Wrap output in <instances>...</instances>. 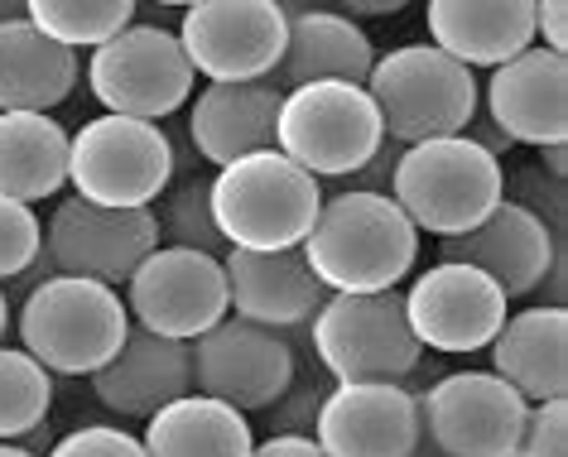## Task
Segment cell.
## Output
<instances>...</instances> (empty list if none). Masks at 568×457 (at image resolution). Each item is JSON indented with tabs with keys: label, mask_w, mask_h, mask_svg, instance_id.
Instances as JSON below:
<instances>
[{
	"label": "cell",
	"mask_w": 568,
	"mask_h": 457,
	"mask_svg": "<svg viewBox=\"0 0 568 457\" xmlns=\"http://www.w3.org/2000/svg\"><path fill=\"white\" fill-rule=\"evenodd\" d=\"M300 251L328 294H376L395 290L415 270L419 232L390 193L343 189L318 203Z\"/></svg>",
	"instance_id": "cell-1"
},
{
	"label": "cell",
	"mask_w": 568,
	"mask_h": 457,
	"mask_svg": "<svg viewBox=\"0 0 568 457\" xmlns=\"http://www.w3.org/2000/svg\"><path fill=\"white\" fill-rule=\"evenodd\" d=\"M212 222L232 251H294L318 217V179L270 145L222 164L207 183Z\"/></svg>",
	"instance_id": "cell-2"
},
{
	"label": "cell",
	"mask_w": 568,
	"mask_h": 457,
	"mask_svg": "<svg viewBox=\"0 0 568 457\" xmlns=\"http://www.w3.org/2000/svg\"><path fill=\"white\" fill-rule=\"evenodd\" d=\"M506 169L491 150L477 140L458 135H434L415 140L400 150V164L390 174V197L395 207L415 222V232L463 236L501 203Z\"/></svg>",
	"instance_id": "cell-3"
},
{
	"label": "cell",
	"mask_w": 568,
	"mask_h": 457,
	"mask_svg": "<svg viewBox=\"0 0 568 457\" xmlns=\"http://www.w3.org/2000/svg\"><path fill=\"white\" fill-rule=\"evenodd\" d=\"M16 327H20V347L49 376H92L125 342L131 313H125L121 294L111 284L49 275L30 284Z\"/></svg>",
	"instance_id": "cell-4"
},
{
	"label": "cell",
	"mask_w": 568,
	"mask_h": 457,
	"mask_svg": "<svg viewBox=\"0 0 568 457\" xmlns=\"http://www.w3.org/2000/svg\"><path fill=\"white\" fill-rule=\"evenodd\" d=\"M366 97L376 102L381 131L400 145L434 135H458L477 116V73L434 44H400L381 53L366 73Z\"/></svg>",
	"instance_id": "cell-5"
},
{
	"label": "cell",
	"mask_w": 568,
	"mask_h": 457,
	"mask_svg": "<svg viewBox=\"0 0 568 457\" xmlns=\"http://www.w3.org/2000/svg\"><path fill=\"white\" fill-rule=\"evenodd\" d=\"M381 140L386 131L362 82H300L280 97L275 150L314 179L357 174Z\"/></svg>",
	"instance_id": "cell-6"
},
{
	"label": "cell",
	"mask_w": 568,
	"mask_h": 457,
	"mask_svg": "<svg viewBox=\"0 0 568 457\" xmlns=\"http://www.w3.org/2000/svg\"><path fill=\"white\" fill-rule=\"evenodd\" d=\"M174 179V145L160 121L92 116L68 135V183L102 207H154Z\"/></svg>",
	"instance_id": "cell-7"
},
{
	"label": "cell",
	"mask_w": 568,
	"mask_h": 457,
	"mask_svg": "<svg viewBox=\"0 0 568 457\" xmlns=\"http://www.w3.org/2000/svg\"><path fill=\"white\" fill-rule=\"evenodd\" d=\"M314 356L333 380H405L419 366V342L405 323V298L376 294H323L308 318Z\"/></svg>",
	"instance_id": "cell-8"
},
{
	"label": "cell",
	"mask_w": 568,
	"mask_h": 457,
	"mask_svg": "<svg viewBox=\"0 0 568 457\" xmlns=\"http://www.w3.org/2000/svg\"><path fill=\"white\" fill-rule=\"evenodd\" d=\"M193 63L183 59L179 34L160 24H125L106 44L92 49L88 59V92L97 106L111 116H135V121H164L193 97Z\"/></svg>",
	"instance_id": "cell-9"
},
{
	"label": "cell",
	"mask_w": 568,
	"mask_h": 457,
	"mask_svg": "<svg viewBox=\"0 0 568 457\" xmlns=\"http://www.w3.org/2000/svg\"><path fill=\"white\" fill-rule=\"evenodd\" d=\"M419 399V438L438 457H516L525 399L496 370H453Z\"/></svg>",
	"instance_id": "cell-10"
},
{
	"label": "cell",
	"mask_w": 568,
	"mask_h": 457,
	"mask_svg": "<svg viewBox=\"0 0 568 457\" xmlns=\"http://www.w3.org/2000/svg\"><path fill=\"white\" fill-rule=\"evenodd\" d=\"M154 246H160L154 207H102L78 193L63 197L44 226V255L53 275L97 280L111 290H121Z\"/></svg>",
	"instance_id": "cell-11"
},
{
	"label": "cell",
	"mask_w": 568,
	"mask_h": 457,
	"mask_svg": "<svg viewBox=\"0 0 568 457\" xmlns=\"http://www.w3.org/2000/svg\"><path fill=\"white\" fill-rule=\"evenodd\" d=\"M290 16L275 0H193L179 20V49L207 82L270 78L284 53Z\"/></svg>",
	"instance_id": "cell-12"
},
{
	"label": "cell",
	"mask_w": 568,
	"mask_h": 457,
	"mask_svg": "<svg viewBox=\"0 0 568 457\" xmlns=\"http://www.w3.org/2000/svg\"><path fill=\"white\" fill-rule=\"evenodd\" d=\"M125 313L131 323L160 337L193 342L212 323L226 318V275L222 255L189 246H154L135 275L125 280Z\"/></svg>",
	"instance_id": "cell-13"
},
{
	"label": "cell",
	"mask_w": 568,
	"mask_h": 457,
	"mask_svg": "<svg viewBox=\"0 0 568 457\" xmlns=\"http://www.w3.org/2000/svg\"><path fill=\"white\" fill-rule=\"evenodd\" d=\"M189 347H193V390L207 399H222V405H232L241 414L270 409L294 385L290 342L275 327L246 323L236 313L212 323Z\"/></svg>",
	"instance_id": "cell-14"
},
{
	"label": "cell",
	"mask_w": 568,
	"mask_h": 457,
	"mask_svg": "<svg viewBox=\"0 0 568 457\" xmlns=\"http://www.w3.org/2000/svg\"><path fill=\"white\" fill-rule=\"evenodd\" d=\"M308 438L328 457H415L419 399L400 380H337L318 399Z\"/></svg>",
	"instance_id": "cell-15"
},
{
	"label": "cell",
	"mask_w": 568,
	"mask_h": 457,
	"mask_svg": "<svg viewBox=\"0 0 568 457\" xmlns=\"http://www.w3.org/2000/svg\"><path fill=\"white\" fill-rule=\"evenodd\" d=\"M400 298H405V323L419 347L448 356L481 352L496 337V327L506 323L510 308V298L481 270L458 261H438L434 270H424Z\"/></svg>",
	"instance_id": "cell-16"
},
{
	"label": "cell",
	"mask_w": 568,
	"mask_h": 457,
	"mask_svg": "<svg viewBox=\"0 0 568 457\" xmlns=\"http://www.w3.org/2000/svg\"><path fill=\"white\" fill-rule=\"evenodd\" d=\"M487 116L510 145H559L568 140V59L530 44L496 63L487 78Z\"/></svg>",
	"instance_id": "cell-17"
},
{
	"label": "cell",
	"mask_w": 568,
	"mask_h": 457,
	"mask_svg": "<svg viewBox=\"0 0 568 457\" xmlns=\"http://www.w3.org/2000/svg\"><path fill=\"white\" fill-rule=\"evenodd\" d=\"M559 246H564V236H554L535 212H525L520 203H506L501 197L473 232L438 241V261L473 265L506 298H525L545 284V270Z\"/></svg>",
	"instance_id": "cell-18"
},
{
	"label": "cell",
	"mask_w": 568,
	"mask_h": 457,
	"mask_svg": "<svg viewBox=\"0 0 568 457\" xmlns=\"http://www.w3.org/2000/svg\"><path fill=\"white\" fill-rule=\"evenodd\" d=\"M92 395L121 419H150L179 395H193V347L131 323L116 356L92 370Z\"/></svg>",
	"instance_id": "cell-19"
},
{
	"label": "cell",
	"mask_w": 568,
	"mask_h": 457,
	"mask_svg": "<svg viewBox=\"0 0 568 457\" xmlns=\"http://www.w3.org/2000/svg\"><path fill=\"white\" fill-rule=\"evenodd\" d=\"M222 275H226V313L261 327H300L314 318L323 304V284L314 280L304 251H222Z\"/></svg>",
	"instance_id": "cell-20"
},
{
	"label": "cell",
	"mask_w": 568,
	"mask_h": 457,
	"mask_svg": "<svg viewBox=\"0 0 568 457\" xmlns=\"http://www.w3.org/2000/svg\"><path fill=\"white\" fill-rule=\"evenodd\" d=\"M280 88L270 78L255 82H207L197 97H189V135L193 150L212 169L241 160V154L275 145V116H280Z\"/></svg>",
	"instance_id": "cell-21"
},
{
	"label": "cell",
	"mask_w": 568,
	"mask_h": 457,
	"mask_svg": "<svg viewBox=\"0 0 568 457\" xmlns=\"http://www.w3.org/2000/svg\"><path fill=\"white\" fill-rule=\"evenodd\" d=\"M424 30L434 49L477 73L535 44V0H429Z\"/></svg>",
	"instance_id": "cell-22"
},
{
	"label": "cell",
	"mask_w": 568,
	"mask_h": 457,
	"mask_svg": "<svg viewBox=\"0 0 568 457\" xmlns=\"http://www.w3.org/2000/svg\"><path fill=\"white\" fill-rule=\"evenodd\" d=\"M491 370L516 390L525 405L568 395V313L554 304L506 313L487 342Z\"/></svg>",
	"instance_id": "cell-23"
},
{
	"label": "cell",
	"mask_w": 568,
	"mask_h": 457,
	"mask_svg": "<svg viewBox=\"0 0 568 457\" xmlns=\"http://www.w3.org/2000/svg\"><path fill=\"white\" fill-rule=\"evenodd\" d=\"M376 63L372 39L362 34L357 20H347L343 10H300L290 16V34H284V53L275 63L270 82L300 88V82H366Z\"/></svg>",
	"instance_id": "cell-24"
},
{
	"label": "cell",
	"mask_w": 568,
	"mask_h": 457,
	"mask_svg": "<svg viewBox=\"0 0 568 457\" xmlns=\"http://www.w3.org/2000/svg\"><path fill=\"white\" fill-rule=\"evenodd\" d=\"M82 78L78 49L49 39L30 20L0 24V111H53Z\"/></svg>",
	"instance_id": "cell-25"
},
{
	"label": "cell",
	"mask_w": 568,
	"mask_h": 457,
	"mask_svg": "<svg viewBox=\"0 0 568 457\" xmlns=\"http://www.w3.org/2000/svg\"><path fill=\"white\" fill-rule=\"evenodd\" d=\"M68 189V131L49 111H0V197L44 203Z\"/></svg>",
	"instance_id": "cell-26"
},
{
	"label": "cell",
	"mask_w": 568,
	"mask_h": 457,
	"mask_svg": "<svg viewBox=\"0 0 568 457\" xmlns=\"http://www.w3.org/2000/svg\"><path fill=\"white\" fill-rule=\"evenodd\" d=\"M145 457H251L246 414L207 395H179L145 419Z\"/></svg>",
	"instance_id": "cell-27"
},
{
	"label": "cell",
	"mask_w": 568,
	"mask_h": 457,
	"mask_svg": "<svg viewBox=\"0 0 568 457\" xmlns=\"http://www.w3.org/2000/svg\"><path fill=\"white\" fill-rule=\"evenodd\" d=\"M135 16V0H24V20L68 49H97L121 34Z\"/></svg>",
	"instance_id": "cell-28"
},
{
	"label": "cell",
	"mask_w": 568,
	"mask_h": 457,
	"mask_svg": "<svg viewBox=\"0 0 568 457\" xmlns=\"http://www.w3.org/2000/svg\"><path fill=\"white\" fill-rule=\"evenodd\" d=\"M53 376L24 347H0V443L34 434L49 419Z\"/></svg>",
	"instance_id": "cell-29"
},
{
	"label": "cell",
	"mask_w": 568,
	"mask_h": 457,
	"mask_svg": "<svg viewBox=\"0 0 568 457\" xmlns=\"http://www.w3.org/2000/svg\"><path fill=\"white\" fill-rule=\"evenodd\" d=\"M154 222H160V246H189L222 255L226 241L212 222V197L203 179H183L179 189H164V197H154Z\"/></svg>",
	"instance_id": "cell-30"
},
{
	"label": "cell",
	"mask_w": 568,
	"mask_h": 457,
	"mask_svg": "<svg viewBox=\"0 0 568 457\" xmlns=\"http://www.w3.org/2000/svg\"><path fill=\"white\" fill-rule=\"evenodd\" d=\"M39 246H44V222L34 217V207L0 197V290L16 284L34 265Z\"/></svg>",
	"instance_id": "cell-31"
},
{
	"label": "cell",
	"mask_w": 568,
	"mask_h": 457,
	"mask_svg": "<svg viewBox=\"0 0 568 457\" xmlns=\"http://www.w3.org/2000/svg\"><path fill=\"white\" fill-rule=\"evenodd\" d=\"M501 197H506V203H520L525 212H535V217L545 222L554 236H564V217H568L564 179H549L539 164H530V169H516V174H510Z\"/></svg>",
	"instance_id": "cell-32"
},
{
	"label": "cell",
	"mask_w": 568,
	"mask_h": 457,
	"mask_svg": "<svg viewBox=\"0 0 568 457\" xmlns=\"http://www.w3.org/2000/svg\"><path fill=\"white\" fill-rule=\"evenodd\" d=\"M516 457H568V395L525 409Z\"/></svg>",
	"instance_id": "cell-33"
},
{
	"label": "cell",
	"mask_w": 568,
	"mask_h": 457,
	"mask_svg": "<svg viewBox=\"0 0 568 457\" xmlns=\"http://www.w3.org/2000/svg\"><path fill=\"white\" fill-rule=\"evenodd\" d=\"M49 457H145V443L116 424H82L53 443Z\"/></svg>",
	"instance_id": "cell-34"
},
{
	"label": "cell",
	"mask_w": 568,
	"mask_h": 457,
	"mask_svg": "<svg viewBox=\"0 0 568 457\" xmlns=\"http://www.w3.org/2000/svg\"><path fill=\"white\" fill-rule=\"evenodd\" d=\"M318 399H323V390L314 380L308 385H290L275 405V434H308L314 428V414H318Z\"/></svg>",
	"instance_id": "cell-35"
},
{
	"label": "cell",
	"mask_w": 568,
	"mask_h": 457,
	"mask_svg": "<svg viewBox=\"0 0 568 457\" xmlns=\"http://www.w3.org/2000/svg\"><path fill=\"white\" fill-rule=\"evenodd\" d=\"M400 140H381V145H376V154H372V160H366L362 169H357V174H347L352 183H347V189H366V193H390V174H395V164H400Z\"/></svg>",
	"instance_id": "cell-36"
},
{
	"label": "cell",
	"mask_w": 568,
	"mask_h": 457,
	"mask_svg": "<svg viewBox=\"0 0 568 457\" xmlns=\"http://www.w3.org/2000/svg\"><path fill=\"white\" fill-rule=\"evenodd\" d=\"M535 39L554 53H568V0H535Z\"/></svg>",
	"instance_id": "cell-37"
},
{
	"label": "cell",
	"mask_w": 568,
	"mask_h": 457,
	"mask_svg": "<svg viewBox=\"0 0 568 457\" xmlns=\"http://www.w3.org/2000/svg\"><path fill=\"white\" fill-rule=\"evenodd\" d=\"M251 457H328L308 434H270L265 443H255Z\"/></svg>",
	"instance_id": "cell-38"
},
{
	"label": "cell",
	"mask_w": 568,
	"mask_h": 457,
	"mask_svg": "<svg viewBox=\"0 0 568 457\" xmlns=\"http://www.w3.org/2000/svg\"><path fill=\"white\" fill-rule=\"evenodd\" d=\"M409 0H337L347 20H381V16H400Z\"/></svg>",
	"instance_id": "cell-39"
},
{
	"label": "cell",
	"mask_w": 568,
	"mask_h": 457,
	"mask_svg": "<svg viewBox=\"0 0 568 457\" xmlns=\"http://www.w3.org/2000/svg\"><path fill=\"white\" fill-rule=\"evenodd\" d=\"M463 135H467V140H477V145H481V150H491V154H496V160H501V154L510 150V140H506L501 131H496V125H491V116H481V121L473 116V121H467V125H463Z\"/></svg>",
	"instance_id": "cell-40"
},
{
	"label": "cell",
	"mask_w": 568,
	"mask_h": 457,
	"mask_svg": "<svg viewBox=\"0 0 568 457\" xmlns=\"http://www.w3.org/2000/svg\"><path fill=\"white\" fill-rule=\"evenodd\" d=\"M539 169H545L549 179H564L568 174V140H559V145H539Z\"/></svg>",
	"instance_id": "cell-41"
},
{
	"label": "cell",
	"mask_w": 568,
	"mask_h": 457,
	"mask_svg": "<svg viewBox=\"0 0 568 457\" xmlns=\"http://www.w3.org/2000/svg\"><path fill=\"white\" fill-rule=\"evenodd\" d=\"M6 20H24V0H0V24Z\"/></svg>",
	"instance_id": "cell-42"
},
{
	"label": "cell",
	"mask_w": 568,
	"mask_h": 457,
	"mask_svg": "<svg viewBox=\"0 0 568 457\" xmlns=\"http://www.w3.org/2000/svg\"><path fill=\"white\" fill-rule=\"evenodd\" d=\"M275 6L284 10V16H300V10H308V0H275Z\"/></svg>",
	"instance_id": "cell-43"
},
{
	"label": "cell",
	"mask_w": 568,
	"mask_h": 457,
	"mask_svg": "<svg viewBox=\"0 0 568 457\" xmlns=\"http://www.w3.org/2000/svg\"><path fill=\"white\" fill-rule=\"evenodd\" d=\"M0 457H34V453L20 448V443H0Z\"/></svg>",
	"instance_id": "cell-44"
},
{
	"label": "cell",
	"mask_w": 568,
	"mask_h": 457,
	"mask_svg": "<svg viewBox=\"0 0 568 457\" xmlns=\"http://www.w3.org/2000/svg\"><path fill=\"white\" fill-rule=\"evenodd\" d=\"M6 327H10V298L0 290V337H6Z\"/></svg>",
	"instance_id": "cell-45"
},
{
	"label": "cell",
	"mask_w": 568,
	"mask_h": 457,
	"mask_svg": "<svg viewBox=\"0 0 568 457\" xmlns=\"http://www.w3.org/2000/svg\"><path fill=\"white\" fill-rule=\"evenodd\" d=\"M154 6H193V0H154Z\"/></svg>",
	"instance_id": "cell-46"
},
{
	"label": "cell",
	"mask_w": 568,
	"mask_h": 457,
	"mask_svg": "<svg viewBox=\"0 0 568 457\" xmlns=\"http://www.w3.org/2000/svg\"><path fill=\"white\" fill-rule=\"evenodd\" d=\"M415 457H438V453H429V448H424V438H419V453Z\"/></svg>",
	"instance_id": "cell-47"
}]
</instances>
